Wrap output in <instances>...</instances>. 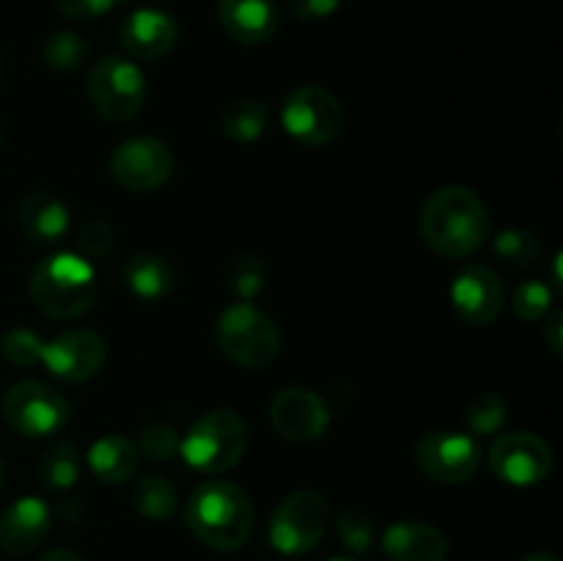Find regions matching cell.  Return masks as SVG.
<instances>
[{"label":"cell","mask_w":563,"mask_h":561,"mask_svg":"<svg viewBox=\"0 0 563 561\" xmlns=\"http://www.w3.org/2000/svg\"><path fill=\"white\" fill-rule=\"evenodd\" d=\"M493 223L482 198L462 185H445L427 198L421 212V237L434 253L462 258L487 242Z\"/></svg>","instance_id":"cell-1"},{"label":"cell","mask_w":563,"mask_h":561,"mask_svg":"<svg viewBox=\"0 0 563 561\" xmlns=\"http://www.w3.org/2000/svg\"><path fill=\"white\" fill-rule=\"evenodd\" d=\"M187 526L192 537L218 553H234L251 539L253 504L234 482H203L187 501Z\"/></svg>","instance_id":"cell-2"},{"label":"cell","mask_w":563,"mask_h":561,"mask_svg":"<svg viewBox=\"0 0 563 561\" xmlns=\"http://www.w3.org/2000/svg\"><path fill=\"white\" fill-rule=\"evenodd\" d=\"M97 273L77 253H53L42 258L31 275V300L53 319H77L97 300Z\"/></svg>","instance_id":"cell-3"},{"label":"cell","mask_w":563,"mask_h":561,"mask_svg":"<svg viewBox=\"0 0 563 561\" xmlns=\"http://www.w3.org/2000/svg\"><path fill=\"white\" fill-rule=\"evenodd\" d=\"M247 449V424L229 407H218L198 418L181 440L179 451L196 471L218 476L231 471Z\"/></svg>","instance_id":"cell-4"},{"label":"cell","mask_w":563,"mask_h":561,"mask_svg":"<svg viewBox=\"0 0 563 561\" xmlns=\"http://www.w3.org/2000/svg\"><path fill=\"white\" fill-rule=\"evenodd\" d=\"M220 350L245 369H267L280 355V333L262 308L240 300L225 308L218 319Z\"/></svg>","instance_id":"cell-5"},{"label":"cell","mask_w":563,"mask_h":561,"mask_svg":"<svg viewBox=\"0 0 563 561\" xmlns=\"http://www.w3.org/2000/svg\"><path fill=\"white\" fill-rule=\"evenodd\" d=\"M146 99V77L135 61L124 55H104L88 75V102L110 124L135 119Z\"/></svg>","instance_id":"cell-6"},{"label":"cell","mask_w":563,"mask_h":561,"mask_svg":"<svg viewBox=\"0 0 563 561\" xmlns=\"http://www.w3.org/2000/svg\"><path fill=\"white\" fill-rule=\"evenodd\" d=\"M330 522V506L324 495L313 490H297L286 495L269 520V542L284 556H306L322 542Z\"/></svg>","instance_id":"cell-7"},{"label":"cell","mask_w":563,"mask_h":561,"mask_svg":"<svg viewBox=\"0 0 563 561\" xmlns=\"http://www.w3.org/2000/svg\"><path fill=\"white\" fill-rule=\"evenodd\" d=\"M280 124L295 141L306 146H324L344 130V110L328 88L300 86L286 97Z\"/></svg>","instance_id":"cell-8"},{"label":"cell","mask_w":563,"mask_h":561,"mask_svg":"<svg viewBox=\"0 0 563 561\" xmlns=\"http://www.w3.org/2000/svg\"><path fill=\"white\" fill-rule=\"evenodd\" d=\"M3 416L22 438H47L69 421V402L53 385L22 380L5 394Z\"/></svg>","instance_id":"cell-9"},{"label":"cell","mask_w":563,"mask_h":561,"mask_svg":"<svg viewBox=\"0 0 563 561\" xmlns=\"http://www.w3.org/2000/svg\"><path fill=\"white\" fill-rule=\"evenodd\" d=\"M110 174L132 193H152L174 174V154L168 143L152 135H137L119 143L110 154Z\"/></svg>","instance_id":"cell-10"},{"label":"cell","mask_w":563,"mask_h":561,"mask_svg":"<svg viewBox=\"0 0 563 561\" xmlns=\"http://www.w3.org/2000/svg\"><path fill=\"white\" fill-rule=\"evenodd\" d=\"M416 465L443 484H465L476 476L482 454L471 435L434 429L416 443Z\"/></svg>","instance_id":"cell-11"},{"label":"cell","mask_w":563,"mask_h":561,"mask_svg":"<svg viewBox=\"0 0 563 561\" xmlns=\"http://www.w3.org/2000/svg\"><path fill=\"white\" fill-rule=\"evenodd\" d=\"M489 468L506 484L531 487L553 471V449L533 432L500 435L489 449Z\"/></svg>","instance_id":"cell-12"},{"label":"cell","mask_w":563,"mask_h":561,"mask_svg":"<svg viewBox=\"0 0 563 561\" xmlns=\"http://www.w3.org/2000/svg\"><path fill=\"white\" fill-rule=\"evenodd\" d=\"M269 424L280 438L291 443H313L328 432L330 413L317 391L289 385L269 402Z\"/></svg>","instance_id":"cell-13"},{"label":"cell","mask_w":563,"mask_h":561,"mask_svg":"<svg viewBox=\"0 0 563 561\" xmlns=\"http://www.w3.org/2000/svg\"><path fill=\"white\" fill-rule=\"evenodd\" d=\"M104 358H108V344L102 336L77 328L66 330L53 341H42L38 363H44L49 374L64 383H86L104 366Z\"/></svg>","instance_id":"cell-14"},{"label":"cell","mask_w":563,"mask_h":561,"mask_svg":"<svg viewBox=\"0 0 563 561\" xmlns=\"http://www.w3.org/2000/svg\"><path fill=\"white\" fill-rule=\"evenodd\" d=\"M451 306L456 317L467 324H489L504 308V286L500 278L484 264H471L451 284Z\"/></svg>","instance_id":"cell-15"},{"label":"cell","mask_w":563,"mask_h":561,"mask_svg":"<svg viewBox=\"0 0 563 561\" xmlns=\"http://www.w3.org/2000/svg\"><path fill=\"white\" fill-rule=\"evenodd\" d=\"M53 528V512L42 498L22 495L0 515V548L9 556H31Z\"/></svg>","instance_id":"cell-16"},{"label":"cell","mask_w":563,"mask_h":561,"mask_svg":"<svg viewBox=\"0 0 563 561\" xmlns=\"http://www.w3.org/2000/svg\"><path fill=\"white\" fill-rule=\"evenodd\" d=\"M121 44L132 58L154 61L163 58L165 53L176 47L179 38V25L170 14L157 9H137L121 22Z\"/></svg>","instance_id":"cell-17"},{"label":"cell","mask_w":563,"mask_h":561,"mask_svg":"<svg viewBox=\"0 0 563 561\" xmlns=\"http://www.w3.org/2000/svg\"><path fill=\"white\" fill-rule=\"evenodd\" d=\"M218 16L223 31L247 47L267 44L278 33V9L273 0H218Z\"/></svg>","instance_id":"cell-18"},{"label":"cell","mask_w":563,"mask_h":561,"mask_svg":"<svg viewBox=\"0 0 563 561\" xmlns=\"http://www.w3.org/2000/svg\"><path fill=\"white\" fill-rule=\"evenodd\" d=\"M383 553L388 561H445L449 539L429 522L401 520L383 534Z\"/></svg>","instance_id":"cell-19"},{"label":"cell","mask_w":563,"mask_h":561,"mask_svg":"<svg viewBox=\"0 0 563 561\" xmlns=\"http://www.w3.org/2000/svg\"><path fill=\"white\" fill-rule=\"evenodd\" d=\"M16 229L22 237L38 245H53L69 231V209L58 196L47 190H33L16 207Z\"/></svg>","instance_id":"cell-20"},{"label":"cell","mask_w":563,"mask_h":561,"mask_svg":"<svg viewBox=\"0 0 563 561\" xmlns=\"http://www.w3.org/2000/svg\"><path fill=\"white\" fill-rule=\"evenodd\" d=\"M141 451L124 435H104L88 451V468L104 484H121L135 476Z\"/></svg>","instance_id":"cell-21"},{"label":"cell","mask_w":563,"mask_h":561,"mask_svg":"<svg viewBox=\"0 0 563 561\" xmlns=\"http://www.w3.org/2000/svg\"><path fill=\"white\" fill-rule=\"evenodd\" d=\"M124 286L137 297V300H163L170 289H174V267L168 258L157 256V253H137V256L126 258L124 270H121Z\"/></svg>","instance_id":"cell-22"},{"label":"cell","mask_w":563,"mask_h":561,"mask_svg":"<svg viewBox=\"0 0 563 561\" xmlns=\"http://www.w3.org/2000/svg\"><path fill=\"white\" fill-rule=\"evenodd\" d=\"M132 506L141 517L154 522L170 520L176 515V506H179V495H176V487L165 476H143L137 479L135 487H132Z\"/></svg>","instance_id":"cell-23"},{"label":"cell","mask_w":563,"mask_h":561,"mask_svg":"<svg viewBox=\"0 0 563 561\" xmlns=\"http://www.w3.org/2000/svg\"><path fill=\"white\" fill-rule=\"evenodd\" d=\"M36 479L44 490H66L80 479V454L71 443H53L36 462Z\"/></svg>","instance_id":"cell-24"},{"label":"cell","mask_w":563,"mask_h":561,"mask_svg":"<svg viewBox=\"0 0 563 561\" xmlns=\"http://www.w3.org/2000/svg\"><path fill=\"white\" fill-rule=\"evenodd\" d=\"M223 132L225 138L240 143H251L256 138L264 135L269 124V110L267 105L258 102V99H240V102L229 105L223 113Z\"/></svg>","instance_id":"cell-25"},{"label":"cell","mask_w":563,"mask_h":561,"mask_svg":"<svg viewBox=\"0 0 563 561\" xmlns=\"http://www.w3.org/2000/svg\"><path fill=\"white\" fill-rule=\"evenodd\" d=\"M88 53H91V47H88L86 38L77 36V33L71 31L49 33L47 42H44L42 47L44 64L55 72L80 69V66L88 61Z\"/></svg>","instance_id":"cell-26"},{"label":"cell","mask_w":563,"mask_h":561,"mask_svg":"<svg viewBox=\"0 0 563 561\" xmlns=\"http://www.w3.org/2000/svg\"><path fill=\"white\" fill-rule=\"evenodd\" d=\"M495 253L511 267H531L542 256V242L531 229H504L495 237Z\"/></svg>","instance_id":"cell-27"},{"label":"cell","mask_w":563,"mask_h":561,"mask_svg":"<svg viewBox=\"0 0 563 561\" xmlns=\"http://www.w3.org/2000/svg\"><path fill=\"white\" fill-rule=\"evenodd\" d=\"M509 418L504 396L498 394H478L476 399L467 405L465 421L473 435H495Z\"/></svg>","instance_id":"cell-28"},{"label":"cell","mask_w":563,"mask_h":561,"mask_svg":"<svg viewBox=\"0 0 563 561\" xmlns=\"http://www.w3.org/2000/svg\"><path fill=\"white\" fill-rule=\"evenodd\" d=\"M511 308L520 319L526 322H539V319L548 317V311L553 308V292L544 280L528 278L522 280L515 289V297H511Z\"/></svg>","instance_id":"cell-29"},{"label":"cell","mask_w":563,"mask_h":561,"mask_svg":"<svg viewBox=\"0 0 563 561\" xmlns=\"http://www.w3.org/2000/svg\"><path fill=\"white\" fill-rule=\"evenodd\" d=\"M264 280H267V270H264L262 258L240 256L231 262L229 289L234 292V295H240L245 302H251L253 297L264 289Z\"/></svg>","instance_id":"cell-30"},{"label":"cell","mask_w":563,"mask_h":561,"mask_svg":"<svg viewBox=\"0 0 563 561\" xmlns=\"http://www.w3.org/2000/svg\"><path fill=\"white\" fill-rule=\"evenodd\" d=\"M115 248V229L104 218H91L80 226L77 231V251L82 258L93 262V258L110 256Z\"/></svg>","instance_id":"cell-31"},{"label":"cell","mask_w":563,"mask_h":561,"mask_svg":"<svg viewBox=\"0 0 563 561\" xmlns=\"http://www.w3.org/2000/svg\"><path fill=\"white\" fill-rule=\"evenodd\" d=\"M335 531H339V539L344 542V548H350L352 553L361 556L374 548V522L363 512L346 509L339 517V522H335Z\"/></svg>","instance_id":"cell-32"},{"label":"cell","mask_w":563,"mask_h":561,"mask_svg":"<svg viewBox=\"0 0 563 561\" xmlns=\"http://www.w3.org/2000/svg\"><path fill=\"white\" fill-rule=\"evenodd\" d=\"M179 435L168 424H148V427L141 429V438H137V451H143L154 462L174 460L179 454Z\"/></svg>","instance_id":"cell-33"},{"label":"cell","mask_w":563,"mask_h":561,"mask_svg":"<svg viewBox=\"0 0 563 561\" xmlns=\"http://www.w3.org/2000/svg\"><path fill=\"white\" fill-rule=\"evenodd\" d=\"M3 355L14 366H36L42 355V339L25 328L9 330L3 339Z\"/></svg>","instance_id":"cell-34"},{"label":"cell","mask_w":563,"mask_h":561,"mask_svg":"<svg viewBox=\"0 0 563 561\" xmlns=\"http://www.w3.org/2000/svg\"><path fill=\"white\" fill-rule=\"evenodd\" d=\"M119 3L121 0H55L60 14L69 16V20H82V22L108 14V11H113Z\"/></svg>","instance_id":"cell-35"},{"label":"cell","mask_w":563,"mask_h":561,"mask_svg":"<svg viewBox=\"0 0 563 561\" xmlns=\"http://www.w3.org/2000/svg\"><path fill=\"white\" fill-rule=\"evenodd\" d=\"M341 3H344V0H289V9L297 20L313 22V20H328L330 14L339 11Z\"/></svg>","instance_id":"cell-36"},{"label":"cell","mask_w":563,"mask_h":561,"mask_svg":"<svg viewBox=\"0 0 563 561\" xmlns=\"http://www.w3.org/2000/svg\"><path fill=\"white\" fill-rule=\"evenodd\" d=\"M563 314L559 308H553V311H548V317H544V341H548L550 350L555 352V355H561V346H563V339H561V328H563Z\"/></svg>","instance_id":"cell-37"},{"label":"cell","mask_w":563,"mask_h":561,"mask_svg":"<svg viewBox=\"0 0 563 561\" xmlns=\"http://www.w3.org/2000/svg\"><path fill=\"white\" fill-rule=\"evenodd\" d=\"M38 561H86V559L69 548H53V550H47V553H44Z\"/></svg>","instance_id":"cell-38"},{"label":"cell","mask_w":563,"mask_h":561,"mask_svg":"<svg viewBox=\"0 0 563 561\" xmlns=\"http://www.w3.org/2000/svg\"><path fill=\"white\" fill-rule=\"evenodd\" d=\"M522 561H561L559 556L555 553H548V550H544V553H531V556H526V559Z\"/></svg>","instance_id":"cell-39"},{"label":"cell","mask_w":563,"mask_h":561,"mask_svg":"<svg viewBox=\"0 0 563 561\" xmlns=\"http://www.w3.org/2000/svg\"><path fill=\"white\" fill-rule=\"evenodd\" d=\"M330 561H361V559H357V556H333Z\"/></svg>","instance_id":"cell-40"},{"label":"cell","mask_w":563,"mask_h":561,"mask_svg":"<svg viewBox=\"0 0 563 561\" xmlns=\"http://www.w3.org/2000/svg\"><path fill=\"white\" fill-rule=\"evenodd\" d=\"M3 479H5V471H3V462H0V490H3Z\"/></svg>","instance_id":"cell-41"},{"label":"cell","mask_w":563,"mask_h":561,"mask_svg":"<svg viewBox=\"0 0 563 561\" xmlns=\"http://www.w3.org/2000/svg\"><path fill=\"white\" fill-rule=\"evenodd\" d=\"M0 143H3V132H0Z\"/></svg>","instance_id":"cell-42"}]
</instances>
